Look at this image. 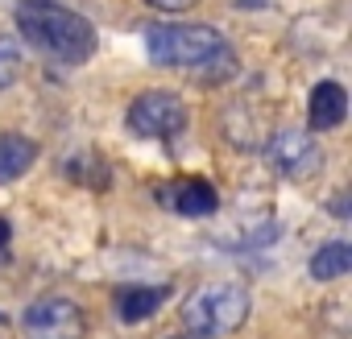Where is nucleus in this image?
<instances>
[{
	"label": "nucleus",
	"instance_id": "nucleus-1",
	"mask_svg": "<svg viewBox=\"0 0 352 339\" xmlns=\"http://www.w3.org/2000/svg\"><path fill=\"white\" fill-rule=\"evenodd\" d=\"M145 50L157 67L191 71L199 83H224L236 75V54L212 25H153L145 34Z\"/></svg>",
	"mask_w": 352,
	"mask_h": 339
},
{
	"label": "nucleus",
	"instance_id": "nucleus-4",
	"mask_svg": "<svg viewBox=\"0 0 352 339\" xmlns=\"http://www.w3.org/2000/svg\"><path fill=\"white\" fill-rule=\"evenodd\" d=\"M129 132L145 141H174L187 128V104L174 91H141L129 104Z\"/></svg>",
	"mask_w": 352,
	"mask_h": 339
},
{
	"label": "nucleus",
	"instance_id": "nucleus-16",
	"mask_svg": "<svg viewBox=\"0 0 352 339\" xmlns=\"http://www.w3.org/2000/svg\"><path fill=\"white\" fill-rule=\"evenodd\" d=\"M174 339H199V335H174Z\"/></svg>",
	"mask_w": 352,
	"mask_h": 339
},
{
	"label": "nucleus",
	"instance_id": "nucleus-13",
	"mask_svg": "<svg viewBox=\"0 0 352 339\" xmlns=\"http://www.w3.org/2000/svg\"><path fill=\"white\" fill-rule=\"evenodd\" d=\"M149 9H162V13H183V9H195L199 0H145Z\"/></svg>",
	"mask_w": 352,
	"mask_h": 339
},
{
	"label": "nucleus",
	"instance_id": "nucleus-3",
	"mask_svg": "<svg viewBox=\"0 0 352 339\" xmlns=\"http://www.w3.org/2000/svg\"><path fill=\"white\" fill-rule=\"evenodd\" d=\"M253 310V298L245 285L236 281H208L199 285L187 306H183V327L187 335H199V339H220V335H232L245 327Z\"/></svg>",
	"mask_w": 352,
	"mask_h": 339
},
{
	"label": "nucleus",
	"instance_id": "nucleus-6",
	"mask_svg": "<svg viewBox=\"0 0 352 339\" xmlns=\"http://www.w3.org/2000/svg\"><path fill=\"white\" fill-rule=\"evenodd\" d=\"M265 157H270V165L278 170V174L290 178V183H307V178H315L319 170H323V149L302 128L274 132L270 145H265Z\"/></svg>",
	"mask_w": 352,
	"mask_h": 339
},
{
	"label": "nucleus",
	"instance_id": "nucleus-8",
	"mask_svg": "<svg viewBox=\"0 0 352 339\" xmlns=\"http://www.w3.org/2000/svg\"><path fill=\"white\" fill-rule=\"evenodd\" d=\"M344 112H348V91L331 79L315 83L311 87V100H307V116H311V128L327 132V128H340L344 124Z\"/></svg>",
	"mask_w": 352,
	"mask_h": 339
},
{
	"label": "nucleus",
	"instance_id": "nucleus-7",
	"mask_svg": "<svg viewBox=\"0 0 352 339\" xmlns=\"http://www.w3.org/2000/svg\"><path fill=\"white\" fill-rule=\"evenodd\" d=\"M162 199L170 203L174 215H187V220H204V215H212L220 207V195H216V187L208 178H179L174 187L162 191Z\"/></svg>",
	"mask_w": 352,
	"mask_h": 339
},
{
	"label": "nucleus",
	"instance_id": "nucleus-11",
	"mask_svg": "<svg viewBox=\"0 0 352 339\" xmlns=\"http://www.w3.org/2000/svg\"><path fill=\"white\" fill-rule=\"evenodd\" d=\"M348 269H352V244H344V240H331L311 257V277L315 281H336Z\"/></svg>",
	"mask_w": 352,
	"mask_h": 339
},
{
	"label": "nucleus",
	"instance_id": "nucleus-5",
	"mask_svg": "<svg viewBox=\"0 0 352 339\" xmlns=\"http://www.w3.org/2000/svg\"><path fill=\"white\" fill-rule=\"evenodd\" d=\"M25 339H83L87 335V314L71 298H38L21 314Z\"/></svg>",
	"mask_w": 352,
	"mask_h": 339
},
{
	"label": "nucleus",
	"instance_id": "nucleus-12",
	"mask_svg": "<svg viewBox=\"0 0 352 339\" xmlns=\"http://www.w3.org/2000/svg\"><path fill=\"white\" fill-rule=\"evenodd\" d=\"M21 42L9 38V34H0V91H9L17 79H21Z\"/></svg>",
	"mask_w": 352,
	"mask_h": 339
},
{
	"label": "nucleus",
	"instance_id": "nucleus-10",
	"mask_svg": "<svg viewBox=\"0 0 352 339\" xmlns=\"http://www.w3.org/2000/svg\"><path fill=\"white\" fill-rule=\"evenodd\" d=\"M38 161V145L30 137H17V132H0V183H13L21 178L25 170Z\"/></svg>",
	"mask_w": 352,
	"mask_h": 339
},
{
	"label": "nucleus",
	"instance_id": "nucleus-2",
	"mask_svg": "<svg viewBox=\"0 0 352 339\" xmlns=\"http://www.w3.org/2000/svg\"><path fill=\"white\" fill-rule=\"evenodd\" d=\"M17 30L30 46H38L46 58L79 67L96 54V30L83 13L67 9L63 0H21L17 5Z\"/></svg>",
	"mask_w": 352,
	"mask_h": 339
},
{
	"label": "nucleus",
	"instance_id": "nucleus-9",
	"mask_svg": "<svg viewBox=\"0 0 352 339\" xmlns=\"http://www.w3.org/2000/svg\"><path fill=\"white\" fill-rule=\"evenodd\" d=\"M166 294H170L166 285H124V290H116V318L120 323H141L166 302Z\"/></svg>",
	"mask_w": 352,
	"mask_h": 339
},
{
	"label": "nucleus",
	"instance_id": "nucleus-14",
	"mask_svg": "<svg viewBox=\"0 0 352 339\" xmlns=\"http://www.w3.org/2000/svg\"><path fill=\"white\" fill-rule=\"evenodd\" d=\"M9 236H13V232H9V224L0 220V265L9 261Z\"/></svg>",
	"mask_w": 352,
	"mask_h": 339
},
{
	"label": "nucleus",
	"instance_id": "nucleus-15",
	"mask_svg": "<svg viewBox=\"0 0 352 339\" xmlns=\"http://www.w3.org/2000/svg\"><path fill=\"white\" fill-rule=\"evenodd\" d=\"M236 5H265V0H236Z\"/></svg>",
	"mask_w": 352,
	"mask_h": 339
}]
</instances>
